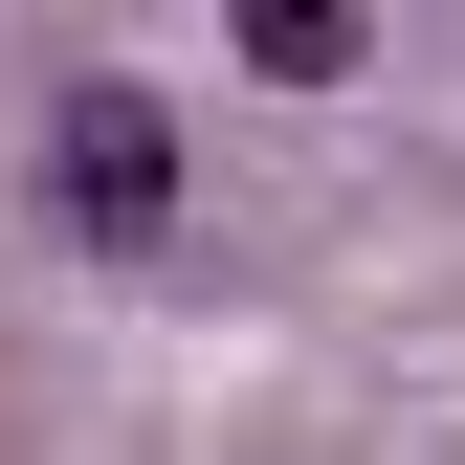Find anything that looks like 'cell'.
Instances as JSON below:
<instances>
[{"label":"cell","mask_w":465,"mask_h":465,"mask_svg":"<svg viewBox=\"0 0 465 465\" xmlns=\"http://www.w3.org/2000/svg\"><path fill=\"white\" fill-rule=\"evenodd\" d=\"M45 200H67V244H155L178 222V111L155 89H67L45 111Z\"/></svg>","instance_id":"obj_1"},{"label":"cell","mask_w":465,"mask_h":465,"mask_svg":"<svg viewBox=\"0 0 465 465\" xmlns=\"http://www.w3.org/2000/svg\"><path fill=\"white\" fill-rule=\"evenodd\" d=\"M222 23H244L266 89H332V67H355V0H222Z\"/></svg>","instance_id":"obj_2"}]
</instances>
